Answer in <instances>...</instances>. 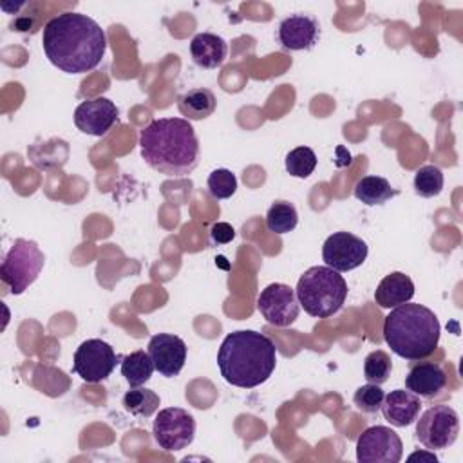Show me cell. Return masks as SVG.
Wrapping results in <instances>:
<instances>
[{
  "label": "cell",
  "instance_id": "obj_9",
  "mask_svg": "<svg viewBox=\"0 0 463 463\" xmlns=\"http://www.w3.org/2000/svg\"><path fill=\"white\" fill-rule=\"evenodd\" d=\"M152 434L159 449L166 452H177L194 441L195 420L188 411L181 407H168L159 411L156 416Z\"/></svg>",
  "mask_w": 463,
  "mask_h": 463
},
{
  "label": "cell",
  "instance_id": "obj_15",
  "mask_svg": "<svg viewBox=\"0 0 463 463\" xmlns=\"http://www.w3.org/2000/svg\"><path fill=\"white\" fill-rule=\"evenodd\" d=\"M320 38V25L317 18L295 13L286 16L277 29V40L286 51H307L313 49Z\"/></svg>",
  "mask_w": 463,
  "mask_h": 463
},
{
  "label": "cell",
  "instance_id": "obj_32",
  "mask_svg": "<svg viewBox=\"0 0 463 463\" xmlns=\"http://www.w3.org/2000/svg\"><path fill=\"white\" fill-rule=\"evenodd\" d=\"M414 459H423V461H429V463H436L438 458L434 456V450H429V452H414L409 456V461H414Z\"/></svg>",
  "mask_w": 463,
  "mask_h": 463
},
{
  "label": "cell",
  "instance_id": "obj_30",
  "mask_svg": "<svg viewBox=\"0 0 463 463\" xmlns=\"http://www.w3.org/2000/svg\"><path fill=\"white\" fill-rule=\"evenodd\" d=\"M383 391L380 385L376 383H367V385H362L354 391L353 394V402L356 405V409H360L362 412H376L380 411L382 407V402H383Z\"/></svg>",
  "mask_w": 463,
  "mask_h": 463
},
{
  "label": "cell",
  "instance_id": "obj_19",
  "mask_svg": "<svg viewBox=\"0 0 463 463\" xmlns=\"http://www.w3.org/2000/svg\"><path fill=\"white\" fill-rule=\"evenodd\" d=\"M190 54L195 65L203 69H217L226 60L228 43L213 33H199L190 42Z\"/></svg>",
  "mask_w": 463,
  "mask_h": 463
},
{
  "label": "cell",
  "instance_id": "obj_8",
  "mask_svg": "<svg viewBox=\"0 0 463 463\" xmlns=\"http://www.w3.org/2000/svg\"><path fill=\"white\" fill-rule=\"evenodd\" d=\"M121 358L123 356H118L110 344L99 338H89L78 345L72 360V371L81 380L98 383L112 374L118 360Z\"/></svg>",
  "mask_w": 463,
  "mask_h": 463
},
{
  "label": "cell",
  "instance_id": "obj_29",
  "mask_svg": "<svg viewBox=\"0 0 463 463\" xmlns=\"http://www.w3.org/2000/svg\"><path fill=\"white\" fill-rule=\"evenodd\" d=\"M237 190V179L228 168H217L208 175V192L213 199H228Z\"/></svg>",
  "mask_w": 463,
  "mask_h": 463
},
{
  "label": "cell",
  "instance_id": "obj_11",
  "mask_svg": "<svg viewBox=\"0 0 463 463\" xmlns=\"http://www.w3.org/2000/svg\"><path fill=\"white\" fill-rule=\"evenodd\" d=\"M257 309L268 324L275 327H288L297 320L300 304L293 288L282 282H273L259 293Z\"/></svg>",
  "mask_w": 463,
  "mask_h": 463
},
{
  "label": "cell",
  "instance_id": "obj_7",
  "mask_svg": "<svg viewBox=\"0 0 463 463\" xmlns=\"http://www.w3.org/2000/svg\"><path fill=\"white\" fill-rule=\"evenodd\" d=\"M459 434V416L449 405L427 409L416 423V439L427 450L449 449Z\"/></svg>",
  "mask_w": 463,
  "mask_h": 463
},
{
  "label": "cell",
  "instance_id": "obj_28",
  "mask_svg": "<svg viewBox=\"0 0 463 463\" xmlns=\"http://www.w3.org/2000/svg\"><path fill=\"white\" fill-rule=\"evenodd\" d=\"M317 166V156L309 146H297L286 156V170L293 177H309Z\"/></svg>",
  "mask_w": 463,
  "mask_h": 463
},
{
  "label": "cell",
  "instance_id": "obj_27",
  "mask_svg": "<svg viewBox=\"0 0 463 463\" xmlns=\"http://www.w3.org/2000/svg\"><path fill=\"white\" fill-rule=\"evenodd\" d=\"M443 190V172L434 165H425L414 174V192L420 197H434Z\"/></svg>",
  "mask_w": 463,
  "mask_h": 463
},
{
  "label": "cell",
  "instance_id": "obj_4",
  "mask_svg": "<svg viewBox=\"0 0 463 463\" xmlns=\"http://www.w3.org/2000/svg\"><path fill=\"white\" fill-rule=\"evenodd\" d=\"M439 322L432 309L405 302L383 320V338L392 353L418 362L430 356L439 342Z\"/></svg>",
  "mask_w": 463,
  "mask_h": 463
},
{
  "label": "cell",
  "instance_id": "obj_6",
  "mask_svg": "<svg viewBox=\"0 0 463 463\" xmlns=\"http://www.w3.org/2000/svg\"><path fill=\"white\" fill-rule=\"evenodd\" d=\"M45 255L34 241L16 239L0 264V279L11 295H22L40 275Z\"/></svg>",
  "mask_w": 463,
  "mask_h": 463
},
{
  "label": "cell",
  "instance_id": "obj_22",
  "mask_svg": "<svg viewBox=\"0 0 463 463\" xmlns=\"http://www.w3.org/2000/svg\"><path fill=\"white\" fill-rule=\"evenodd\" d=\"M154 371L156 367L148 351L139 349L121 358V374L130 387H141L143 383H146Z\"/></svg>",
  "mask_w": 463,
  "mask_h": 463
},
{
  "label": "cell",
  "instance_id": "obj_14",
  "mask_svg": "<svg viewBox=\"0 0 463 463\" xmlns=\"http://www.w3.org/2000/svg\"><path fill=\"white\" fill-rule=\"evenodd\" d=\"M148 354L156 371L165 378H174L181 373L186 362V344L183 338L170 333H157L148 342Z\"/></svg>",
  "mask_w": 463,
  "mask_h": 463
},
{
  "label": "cell",
  "instance_id": "obj_16",
  "mask_svg": "<svg viewBox=\"0 0 463 463\" xmlns=\"http://www.w3.org/2000/svg\"><path fill=\"white\" fill-rule=\"evenodd\" d=\"M382 414L383 418L394 425V427H407L414 423L420 416L421 402L420 396L405 391V389H394L389 394L383 396L382 402Z\"/></svg>",
  "mask_w": 463,
  "mask_h": 463
},
{
  "label": "cell",
  "instance_id": "obj_1",
  "mask_svg": "<svg viewBox=\"0 0 463 463\" xmlns=\"http://www.w3.org/2000/svg\"><path fill=\"white\" fill-rule=\"evenodd\" d=\"M42 45L54 67L67 74H83L101 63L107 51V36L90 16L67 11L45 24Z\"/></svg>",
  "mask_w": 463,
  "mask_h": 463
},
{
  "label": "cell",
  "instance_id": "obj_17",
  "mask_svg": "<svg viewBox=\"0 0 463 463\" xmlns=\"http://www.w3.org/2000/svg\"><path fill=\"white\" fill-rule=\"evenodd\" d=\"M405 385L420 398H434L436 394H439V391L445 389L447 373L441 369L439 364L418 360V364L409 369L405 376Z\"/></svg>",
  "mask_w": 463,
  "mask_h": 463
},
{
  "label": "cell",
  "instance_id": "obj_13",
  "mask_svg": "<svg viewBox=\"0 0 463 463\" xmlns=\"http://www.w3.org/2000/svg\"><path fill=\"white\" fill-rule=\"evenodd\" d=\"M118 123V107L109 98L81 101L74 110V125L89 136H105Z\"/></svg>",
  "mask_w": 463,
  "mask_h": 463
},
{
  "label": "cell",
  "instance_id": "obj_23",
  "mask_svg": "<svg viewBox=\"0 0 463 463\" xmlns=\"http://www.w3.org/2000/svg\"><path fill=\"white\" fill-rule=\"evenodd\" d=\"M31 161L38 168H51V166H61L69 157V146L63 139H51L47 143H34L27 150Z\"/></svg>",
  "mask_w": 463,
  "mask_h": 463
},
{
  "label": "cell",
  "instance_id": "obj_26",
  "mask_svg": "<svg viewBox=\"0 0 463 463\" xmlns=\"http://www.w3.org/2000/svg\"><path fill=\"white\" fill-rule=\"evenodd\" d=\"M391 371H392L391 356L382 349L371 351L364 360V376L369 383H376V385L385 383L391 376Z\"/></svg>",
  "mask_w": 463,
  "mask_h": 463
},
{
  "label": "cell",
  "instance_id": "obj_2",
  "mask_svg": "<svg viewBox=\"0 0 463 463\" xmlns=\"http://www.w3.org/2000/svg\"><path fill=\"white\" fill-rule=\"evenodd\" d=\"M141 157L150 168L170 177H183L199 163V139L184 118H159L139 134Z\"/></svg>",
  "mask_w": 463,
  "mask_h": 463
},
{
  "label": "cell",
  "instance_id": "obj_10",
  "mask_svg": "<svg viewBox=\"0 0 463 463\" xmlns=\"http://www.w3.org/2000/svg\"><path fill=\"white\" fill-rule=\"evenodd\" d=\"M402 456L403 443L389 427L373 425L356 439V459L360 463H398Z\"/></svg>",
  "mask_w": 463,
  "mask_h": 463
},
{
  "label": "cell",
  "instance_id": "obj_31",
  "mask_svg": "<svg viewBox=\"0 0 463 463\" xmlns=\"http://www.w3.org/2000/svg\"><path fill=\"white\" fill-rule=\"evenodd\" d=\"M210 237L215 244H228L233 241L235 237V230L232 224L228 222H215L212 228H210Z\"/></svg>",
  "mask_w": 463,
  "mask_h": 463
},
{
  "label": "cell",
  "instance_id": "obj_3",
  "mask_svg": "<svg viewBox=\"0 0 463 463\" xmlns=\"http://www.w3.org/2000/svg\"><path fill=\"white\" fill-rule=\"evenodd\" d=\"M221 376L235 387L253 389L264 383L275 371L277 347L269 336L242 329L226 335L217 353Z\"/></svg>",
  "mask_w": 463,
  "mask_h": 463
},
{
  "label": "cell",
  "instance_id": "obj_25",
  "mask_svg": "<svg viewBox=\"0 0 463 463\" xmlns=\"http://www.w3.org/2000/svg\"><path fill=\"white\" fill-rule=\"evenodd\" d=\"M297 222H298V213L295 206L288 201L273 203L266 213V228L277 235L295 230Z\"/></svg>",
  "mask_w": 463,
  "mask_h": 463
},
{
  "label": "cell",
  "instance_id": "obj_5",
  "mask_svg": "<svg viewBox=\"0 0 463 463\" xmlns=\"http://www.w3.org/2000/svg\"><path fill=\"white\" fill-rule=\"evenodd\" d=\"M298 304L315 318H329L340 311L347 297V282L340 271L327 266H313L300 275L295 288Z\"/></svg>",
  "mask_w": 463,
  "mask_h": 463
},
{
  "label": "cell",
  "instance_id": "obj_24",
  "mask_svg": "<svg viewBox=\"0 0 463 463\" xmlns=\"http://www.w3.org/2000/svg\"><path fill=\"white\" fill-rule=\"evenodd\" d=\"M127 412L137 418H150L159 409V396L146 387H132L121 400Z\"/></svg>",
  "mask_w": 463,
  "mask_h": 463
},
{
  "label": "cell",
  "instance_id": "obj_12",
  "mask_svg": "<svg viewBox=\"0 0 463 463\" xmlns=\"http://www.w3.org/2000/svg\"><path fill=\"white\" fill-rule=\"evenodd\" d=\"M367 251V244L360 237L349 232H336L326 239L322 246V259L327 268L351 271L364 264Z\"/></svg>",
  "mask_w": 463,
  "mask_h": 463
},
{
  "label": "cell",
  "instance_id": "obj_21",
  "mask_svg": "<svg viewBox=\"0 0 463 463\" xmlns=\"http://www.w3.org/2000/svg\"><path fill=\"white\" fill-rule=\"evenodd\" d=\"M394 195H398V190H394L391 183L380 175H365L354 184V197L367 206L383 204Z\"/></svg>",
  "mask_w": 463,
  "mask_h": 463
},
{
  "label": "cell",
  "instance_id": "obj_20",
  "mask_svg": "<svg viewBox=\"0 0 463 463\" xmlns=\"http://www.w3.org/2000/svg\"><path fill=\"white\" fill-rule=\"evenodd\" d=\"M217 99L210 89L197 87L177 96V109L184 119H204L213 114Z\"/></svg>",
  "mask_w": 463,
  "mask_h": 463
},
{
  "label": "cell",
  "instance_id": "obj_18",
  "mask_svg": "<svg viewBox=\"0 0 463 463\" xmlns=\"http://www.w3.org/2000/svg\"><path fill=\"white\" fill-rule=\"evenodd\" d=\"M412 297H414V282L411 280L409 275L402 271H392L385 275L374 291V302L383 309L402 306L409 302Z\"/></svg>",
  "mask_w": 463,
  "mask_h": 463
}]
</instances>
